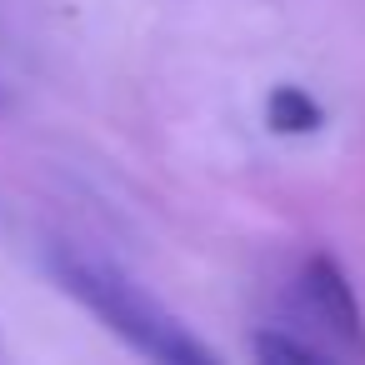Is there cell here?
<instances>
[{
    "mask_svg": "<svg viewBox=\"0 0 365 365\" xmlns=\"http://www.w3.org/2000/svg\"><path fill=\"white\" fill-rule=\"evenodd\" d=\"M46 270L51 280L81 300L110 335H120L135 355L145 360H165V365H215V350L190 330L180 325L135 275H125L115 260L86 250V245H71V240H56L46 245Z\"/></svg>",
    "mask_w": 365,
    "mask_h": 365,
    "instance_id": "6da1fadb",
    "label": "cell"
},
{
    "mask_svg": "<svg viewBox=\"0 0 365 365\" xmlns=\"http://www.w3.org/2000/svg\"><path fill=\"white\" fill-rule=\"evenodd\" d=\"M300 300H305L310 320H315L345 355L365 360V310H360L355 285L345 280V270H340L335 255L315 250V255L305 260V270H300Z\"/></svg>",
    "mask_w": 365,
    "mask_h": 365,
    "instance_id": "7a4b0ae2",
    "label": "cell"
},
{
    "mask_svg": "<svg viewBox=\"0 0 365 365\" xmlns=\"http://www.w3.org/2000/svg\"><path fill=\"white\" fill-rule=\"evenodd\" d=\"M265 125L275 135H315L325 125V110L315 96H305L300 86H275L265 96Z\"/></svg>",
    "mask_w": 365,
    "mask_h": 365,
    "instance_id": "3957f363",
    "label": "cell"
},
{
    "mask_svg": "<svg viewBox=\"0 0 365 365\" xmlns=\"http://www.w3.org/2000/svg\"><path fill=\"white\" fill-rule=\"evenodd\" d=\"M250 350H255V360H265V365H315V360H320L315 345H305V340H295V335H285V330H260V335L250 340Z\"/></svg>",
    "mask_w": 365,
    "mask_h": 365,
    "instance_id": "277c9868",
    "label": "cell"
}]
</instances>
